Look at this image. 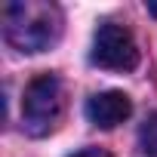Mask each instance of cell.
Wrapping results in <instances>:
<instances>
[{"label":"cell","instance_id":"3957f363","mask_svg":"<svg viewBox=\"0 0 157 157\" xmlns=\"http://www.w3.org/2000/svg\"><path fill=\"white\" fill-rule=\"evenodd\" d=\"M90 59L105 68V71H132L139 65V46L129 28L117 22H102L96 37H93V52Z\"/></svg>","mask_w":157,"mask_h":157},{"label":"cell","instance_id":"7a4b0ae2","mask_svg":"<svg viewBox=\"0 0 157 157\" xmlns=\"http://www.w3.org/2000/svg\"><path fill=\"white\" fill-rule=\"evenodd\" d=\"M65 114V86L56 74H40L25 86L22 96V126L28 136H49Z\"/></svg>","mask_w":157,"mask_h":157},{"label":"cell","instance_id":"5b68a950","mask_svg":"<svg viewBox=\"0 0 157 157\" xmlns=\"http://www.w3.org/2000/svg\"><path fill=\"white\" fill-rule=\"evenodd\" d=\"M142 139H145V151H151L154 157H157V117L145 126V132H142Z\"/></svg>","mask_w":157,"mask_h":157},{"label":"cell","instance_id":"52a82bcc","mask_svg":"<svg viewBox=\"0 0 157 157\" xmlns=\"http://www.w3.org/2000/svg\"><path fill=\"white\" fill-rule=\"evenodd\" d=\"M145 10H148V13L157 19V0H148V3H145Z\"/></svg>","mask_w":157,"mask_h":157},{"label":"cell","instance_id":"6da1fadb","mask_svg":"<svg viewBox=\"0 0 157 157\" xmlns=\"http://www.w3.org/2000/svg\"><path fill=\"white\" fill-rule=\"evenodd\" d=\"M62 10L46 0H16L3 6V37L19 52H43L59 43Z\"/></svg>","mask_w":157,"mask_h":157},{"label":"cell","instance_id":"8992f818","mask_svg":"<svg viewBox=\"0 0 157 157\" xmlns=\"http://www.w3.org/2000/svg\"><path fill=\"white\" fill-rule=\"evenodd\" d=\"M68 157H111L105 148H80V151H74V154H68Z\"/></svg>","mask_w":157,"mask_h":157},{"label":"cell","instance_id":"277c9868","mask_svg":"<svg viewBox=\"0 0 157 157\" xmlns=\"http://www.w3.org/2000/svg\"><path fill=\"white\" fill-rule=\"evenodd\" d=\"M129 114H132V102H129L126 93H117V90L96 93V96L86 102V117H90V123H96V126H102V129L120 126Z\"/></svg>","mask_w":157,"mask_h":157}]
</instances>
